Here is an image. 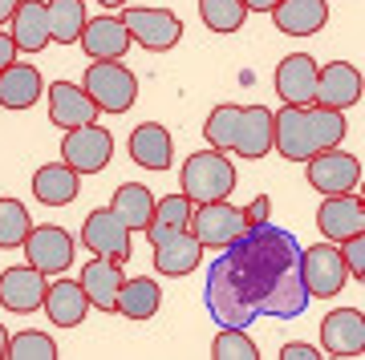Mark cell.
I'll return each mask as SVG.
<instances>
[{
    "label": "cell",
    "mask_w": 365,
    "mask_h": 360,
    "mask_svg": "<svg viewBox=\"0 0 365 360\" xmlns=\"http://www.w3.org/2000/svg\"><path fill=\"white\" fill-rule=\"evenodd\" d=\"M211 320L220 328L248 332L260 316L297 320L309 308V287L300 275V243L272 223H244V231L211 259L203 287Z\"/></svg>",
    "instance_id": "obj_1"
},
{
    "label": "cell",
    "mask_w": 365,
    "mask_h": 360,
    "mask_svg": "<svg viewBox=\"0 0 365 360\" xmlns=\"http://www.w3.org/2000/svg\"><path fill=\"white\" fill-rule=\"evenodd\" d=\"M345 138V114L325 105H284L272 114V150L288 162H309L313 154Z\"/></svg>",
    "instance_id": "obj_2"
},
{
    "label": "cell",
    "mask_w": 365,
    "mask_h": 360,
    "mask_svg": "<svg viewBox=\"0 0 365 360\" xmlns=\"http://www.w3.org/2000/svg\"><path fill=\"white\" fill-rule=\"evenodd\" d=\"M215 150L240 158H264L272 150V110L268 105H215L203 126Z\"/></svg>",
    "instance_id": "obj_3"
},
{
    "label": "cell",
    "mask_w": 365,
    "mask_h": 360,
    "mask_svg": "<svg viewBox=\"0 0 365 360\" xmlns=\"http://www.w3.org/2000/svg\"><path fill=\"white\" fill-rule=\"evenodd\" d=\"M179 182L191 203H220V198H227L235 191V166L227 162L223 150L211 146V150H199V154H191L182 162Z\"/></svg>",
    "instance_id": "obj_4"
},
{
    "label": "cell",
    "mask_w": 365,
    "mask_h": 360,
    "mask_svg": "<svg viewBox=\"0 0 365 360\" xmlns=\"http://www.w3.org/2000/svg\"><path fill=\"white\" fill-rule=\"evenodd\" d=\"M81 90L90 93V102L102 114H126L138 97V78L122 61H90Z\"/></svg>",
    "instance_id": "obj_5"
},
{
    "label": "cell",
    "mask_w": 365,
    "mask_h": 360,
    "mask_svg": "<svg viewBox=\"0 0 365 360\" xmlns=\"http://www.w3.org/2000/svg\"><path fill=\"white\" fill-rule=\"evenodd\" d=\"M300 275H304L309 300H333L349 280L337 243H313L309 251H300Z\"/></svg>",
    "instance_id": "obj_6"
},
{
    "label": "cell",
    "mask_w": 365,
    "mask_h": 360,
    "mask_svg": "<svg viewBox=\"0 0 365 360\" xmlns=\"http://www.w3.org/2000/svg\"><path fill=\"white\" fill-rule=\"evenodd\" d=\"M114 158V138L110 129L102 126H78V129H66V142H61V162L73 166L78 174H98V170L110 166Z\"/></svg>",
    "instance_id": "obj_7"
},
{
    "label": "cell",
    "mask_w": 365,
    "mask_h": 360,
    "mask_svg": "<svg viewBox=\"0 0 365 360\" xmlns=\"http://www.w3.org/2000/svg\"><path fill=\"white\" fill-rule=\"evenodd\" d=\"M81 243L90 247L93 255L102 259H114V263H126L130 259V227L118 219L110 206H98V211H90L86 215V223H81Z\"/></svg>",
    "instance_id": "obj_8"
},
{
    "label": "cell",
    "mask_w": 365,
    "mask_h": 360,
    "mask_svg": "<svg viewBox=\"0 0 365 360\" xmlns=\"http://www.w3.org/2000/svg\"><path fill=\"white\" fill-rule=\"evenodd\" d=\"M122 25H126L134 45H143L150 53L175 49V41L182 37V21L175 13H167V9H126Z\"/></svg>",
    "instance_id": "obj_9"
},
{
    "label": "cell",
    "mask_w": 365,
    "mask_h": 360,
    "mask_svg": "<svg viewBox=\"0 0 365 360\" xmlns=\"http://www.w3.org/2000/svg\"><path fill=\"white\" fill-rule=\"evenodd\" d=\"M361 182V162L345 154L341 146H329L321 154L309 158V186L321 194H349Z\"/></svg>",
    "instance_id": "obj_10"
},
{
    "label": "cell",
    "mask_w": 365,
    "mask_h": 360,
    "mask_svg": "<svg viewBox=\"0 0 365 360\" xmlns=\"http://www.w3.org/2000/svg\"><path fill=\"white\" fill-rule=\"evenodd\" d=\"M187 231L195 235L203 247H227L235 235L244 231V211L232 206L227 198H220V203H195Z\"/></svg>",
    "instance_id": "obj_11"
},
{
    "label": "cell",
    "mask_w": 365,
    "mask_h": 360,
    "mask_svg": "<svg viewBox=\"0 0 365 360\" xmlns=\"http://www.w3.org/2000/svg\"><path fill=\"white\" fill-rule=\"evenodd\" d=\"M78 45L90 53L93 61H122L134 41L126 33V25H122V16H114L106 9L102 16H86V25L78 33Z\"/></svg>",
    "instance_id": "obj_12"
},
{
    "label": "cell",
    "mask_w": 365,
    "mask_h": 360,
    "mask_svg": "<svg viewBox=\"0 0 365 360\" xmlns=\"http://www.w3.org/2000/svg\"><path fill=\"white\" fill-rule=\"evenodd\" d=\"M25 255L29 263L37 271H45V275H57V271H69L73 268V239H69L66 227H33V231L25 235Z\"/></svg>",
    "instance_id": "obj_13"
},
{
    "label": "cell",
    "mask_w": 365,
    "mask_h": 360,
    "mask_svg": "<svg viewBox=\"0 0 365 360\" xmlns=\"http://www.w3.org/2000/svg\"><path fill=\"white\" fill-rule=\"evenodd\" d=\"M321 348L329 356H365V316L357 308H337L321 320Z\"/></svg>",
    "instance_id": "obj_14"
},
{
    "label": "cell",
    "mask_w": 365,
    "mask_h": 360,
    "mask_svg": "<svg viewBox=\"0 0 365 360\" xmlns=\"http://www.w3.org/2000/svg\"><path fill=\"white\" fill-rule=\"evenodd\" d=\"M317 69L321 65L309 53H288L284 61L276 65V93L284 105H313L317 97Z\"/></svg>",
    "instance_id": "obj_15"
},
{
    "label": "cell",
    "mask_w": 365,
    "mask_h": 360,
    "mask_svg": "<svg viewBox=\"0 0 365 360\" xmlns=\"http://www.w3.org/2000/svg\"><path fill=\"white\" fill-rule=\"evenodd\" d=\"M317 227L325 239L341 243V239H349V235L365 231V203L357 194H325V203L317 211Z\"/></svg>",
    "instance_id": "obj_16"
},
{
    "label": "cell",
    "mask_w": 365,
    "mask_h": 360,
    "mask_svg": "<svg viewBox=\"0 0 365 360\" xmlns=\"http://www.w3.org/2000/svg\"><path fill=\"white\" fill-rule=\"evenodd\" d=\"M45 271H37L33 263H25V268H9L0 271V308L9 312H37L41 300H45Z\"/></svg>",
    "instance_id": "obj_17"
},
{
    "label": "cell",
    "mask_w": 365,
    "mask_h": 360,
    "mask_svg": "<svg viewBox=\"0 0 365 360\" xmlns=\"http://www.w3.org/2000/svg\"><path fill=\"white\" fill-rule=\"evenodd\" d=\"M361 97V73L349 61H329L325 69H317V105L325 110H349Z\"/></svg>",
    "instance_id": "obj_18"
},
{
    "label": "cell",
    "mask_w": 365,
    "mask_h": 360,
    "mask_svg": "<svg viewBox=\"0 0 365 360\" xmlns=\"http://www.w3.org/2000/svg\"><path fill=\"white\" fill-rule=\"evenodd\" d=\"M98 105L90 102V93L73 85V81H53L49 85V122L61 129H78V126H90L98 122Z\"/></svg>",
    "instance_id": "obj_19"
},
{
    "label": "cell",
    "mask_w": 365,
    "mask_h": 360,
    "mask_svg": "<svg viewBox=\"0 0 365 360\" xmlns=\"http://www.w3.org/2000/svg\"><path fill=\"white\" fill-rule=\"evenodd\" d=\"M122 280H126V275H122V263L102 259V255H93L78 275L81 292H86V300H90V308H102V312H114Z\"/></svg>",
    "instance_id": "obj_20"
},
{
    "label": "cell",
    "mask_w": 365,
    "mask_h": 360,
    "mask_svg": "<svg viewBox=\"0 0 365 360\" xmlns=\"http://www.w3.org/2000/svg\"><path fill=\"white\" fill-rule=\"evenodd\" d=\"M41 308H45V316H49L57 328H78V324L86 320V312H90V300H86L78 280H57V283L45 287Z\"/></svg>",
    "instance_id": "obj_21"
},
{
    "label": "cell",
    "mask_w": 365,
    "mask_h": 360,
    "mask_svg": "<svg viewBox=\"0 0 365 360\" xmlns=\"http://www.w3.org/2000/svg\"><path fill=\"white\" fill-rule=\"evenodd\" d=\"M272 21L288 37H313L329 25V4L325 0H280L272 9Z\"/></svg>",
    "instance_id": "obj_22"
},
{
    "label": "cell",
    "mask_w": 365,
    "mask_h": 360,
    "mask_svg": "<svg viewBox=\"0 0 365 360\" xmlns=\"http://www.w3.org/2000/svg\"><path fill=\"white\" fill-rule=\"evenodd\" d=\"M130 158L143 170H170V162H175L170 129L158 126V122H143V126L130 134Z\"/></svg>",
    "instance_id": "obj_23"
},
{
    "label": "cell",
    "mask_w": 365,
    "mask_h": 360,
    "mask_svg": "<svg viewBox=\"0 0 365 360\" xmlns=\"http://www.w3.org/2000/svg\"><path fill=\"white\" fill-rule=\"evenodd\" d=\"M199 259H203V243H199L191 231H175V235H167V239L155 243V271H163L170 280L195 271Z\"/></svg>",
    "instance_id": "obj_24"
},
{
    "label": "cell",
    "mask_w": 365,
    "mask_h": 360,
    "mask_svg": "<svg viewBox=\"0 0 365 360\" xmlns=\"http://www.w3.org/2000/svg\"><path fill=\"white\" fill-rule=\"evenodd\" d=\"M13 45L21 53H41L49 45V16H45V0H16L13 9Z\"/></svg>",
    "instance_id": "obj_25"
},
{
    "label": "cell",
    "mask_w": 365,
    "mask_h": 360,
    "mask_svg": "<svg viewBox=\"0 0 365 360\" xmlns=\"http://www.w3.org/2000/svg\"><path fill=\"white\" fill-rule=\"evenodd\" d=\"M81 174L66 162H45V166L33 174V194H37L45 206H69L78 198Z\"/></svg>",
    "instance_id": "obj_26"
},
{
    "label": "cell",
    "mask_w": 365,
    "mask_h": 360,
    "mask_svg": "<svg viewBox=\"0 0 365 360\" xmlns=\"http://www.w3.org/2000/svg\"><path fill=\"white\" fill-rule=\"evenodd\" d=\"M41 93H45V81L33 65L13 61L0 73V105L4 110H29V105L41 102Z\"/></svg>",
    "instance_id": "obj_27"
},
{
    "label": "cell",
    "mask_w": 365,
    "mask_h": 360,
    "mask_svg": "<svg viewBox=\"0 0 365 360\" xmlns=\"http://www.w3.org/2000/svg\"><path fill=\"white\" fill-rule=\"evenodd\" d=\"M191 211L195 203L187 198V194H167V198H155V211H150V223H146V239L158 243V239H167L175 231H187L191 227Z\"/></svg>",
    "instance_id": "obj_28"
},
{
    "label": "cell",
    "mask_w": 365,
    "mask_h": 360,
    "mask_svg": "<svg viewBox=\"0 0 365 360\" xmlns=\"http://www.w3.org/2000/svg\"><path fill=\"white\" fill-rule=\"evenodd\" d=\"M158 304H163V292H158L155 280H122V287H118V304L114 312H122L126 320H150L158 312Z\"/></svg>",
    "instance_id": "obj_29"
},
{
    "label": "cell",
    "mask_w": 365,
    "mask_h": 360,
    "mask_svg": "<svg viewBox=\"0 0 365 360\" xmlns=\"http://www.w3.org/2000/svg\"><path fill=\"white\" fill-rule=\"evenodd\" d=\"M118 219L126 223L130 231H146V223H150V211H155V194L146 191L143 182H122L114 191V203H110Z\"/></svg>",
    "instance_id": "obj_30"
},
{
    "label": "cell",
    "mask_w": 365,
    "mask_h": 360,
    "mask_svg": "<svg viewBox=\"0 0 365 360\" xmlns=\"http://www.w3.org/2000/svg\"><path fill=\"white\" fill-rule=\"evenodd\" d=\"M45 16H49V41H78L86 25V4L81 0H45Z\"/></svg>",
    "instance_id": "obj_31"
},
{
    "label": "cell",
    "mask_w": 365,
    "mask_h": 360,
    "mask_svg": "<svg viewBox=\"0 0 365 360\" xmlns=\"http://www.w3.org/2000/svg\"><path fill=\"white\" fill-rule=\"evenodd\" d=\"M199 16L211 33H235L248 21V9L244 0H199Z\"/></svg>",
    "instance_id": "obj_32"
},
{
    "label": "cell",
    "mask_w": 365,
    "mask_h": 360,
    "mask_svg": "<svg viewBox=\"0 0 365 360\" xmlns=\"http://www.w3.org/2000/svg\"><path fill=\"white\" fill-rule=\"evenodd\" d=\"M29 231H33V219H29L25 203L0 198V247H21Z\"/></svg>",
    "instance_id": "obj_33"
},
{
    "label": "cell",
    "mask_w": 365,
    "mask_h": 360,
    "mask_svg": "<svg viewBox=\"0 0 365 360\" xmlns=\"http://www.w3.org/2000/svg\"><path fill=\"white\" fill-rule=\"evenodd\" d=\"M57 356V344H53V336L45 332H16L9 336V360H53Z\"/></svg>",
    "instance_id": "obj_34"
},
{
    "label": "cell",
    "mask_w": 365,
    "mask_h": 360,
    "mask_svg": "<svg viewBox=\"0 0 365 360\" xmlns=\"http://www.w3.org/2000/svg\"><path fill=\"white\" fill-rule=\"evenodd\" d=\"M211 356L215 360H256L260 356V348L252 344V336H244V328H220L215 336V344H211Z\"/></svg>",
    "instance_id": "obj_35"
},
{
    "label": "cell",
    "mask_w": 365,
    "mask_h": 360,
    "mask_svg": "<svg viewBox=\"0 0 365 360\" xmlns=\"http://www.w3.org/2000/svg\"><path fill=\"white\" fill-rule=\"evenodd\" d=\"M337 251H341V263H345V271H349L353 280H365V231L341 239Z\"/></svg>",
    "instance_id": "obj_36"
},
{
    "label": "cell",
    "mask_w": 365,
    "mask_h": 360,
    "mask_svg": "<svg viewBox=\"0 0 365 360\" xmlns=\"http://www.w3.org/2000/svg\"><path fill=\"white\" fill-rule=\"evenodd\" d=\"M268 206H272V198L268 194H256L248 203V211H244V223H268Z\"/></svg>",
    "instance_id": "obj_37"
},
{
    "label": "cell",
    "mask_w": 365,
    "mask_h": 360,
    "mask_svg": "<svg viewBox=\"0 0 365 360\" xmlns=\"http://www.w3.org/2000/svg\"><path fill=\"white\" fill-rule=\"evenodd\" d=\"M280 356H284V360H317L321 352L309 348V344H284V348H280Z\"/></svg>",
    "instance_id": "obj_38"
},
{
    "label": "cell",
    "mask_w": 365,
    "mask_h": 360,
    "mask_svg": "<svg viewBox=\"0 0 365 360\" xmlns=\"http://www.w3.org/2000/svg\"><path fill=\"white\" fill-rule=\"evenodd\" d=\"M16 53H21V49L13 45V37H9V33H0V73L16 61Z\"/></svg>",
    "instance_id": "obj_39"
},
{
    "label": "cell",
    "mask_w": 365,
    "mask_h": 360,
    "mask_svg": "<svg viewBox=\"0 0 365 360\" xmlns=\"http://www.w3.org/2000/svg\"><path fill=\"white\" fill-rule=\"evenodd\" d=\"M280 0H244V9H252V13H272Z\"/></svg>",
    "instance_id": "obj_40"
},
{
    "label": "cell",
    "mask_w": 365,
    "mask_h": 360,
    "mask_svg": "<svg viewBox=\"0 0 365 360\" xmlns=\"http://www.w3.org/2000/svg\"><path fill=\"white\" fill-rule=\"evenodd\" d=\"M13 9H16V0H0V25L13 21Z\"/></svg>",
    "instance_id": "obj_41"
},
{
    "label": "cell",
    "mask_w": 365,
    "mask_h": 360,
    "mask_svg": "<svg viewBox=\"0 0 365 360\" xmlns=\"http://www.w3.org/2000/svg\"><path fill=\"white\" fill-rule=\"evenodd\" d=\"M9 356V328H4V324H0V360Z\"/></svg>",
    "instance_id": "obj_42"
},
{
    "label": "cell",
    "mask_w": 365,
    "mask_h": 360,
    "mask_svg": "<svg viewBox=\"0 0 365 360\" xmlns=\"http://www.w3.org/2000/svg\"><path fill=\"white\" fill-rule=\"evenodd\" d=\"M98 4H102V9H122L126 0H98Z\"/></svg>",
    "instance_id": "obj_43"
}]
</instances>
